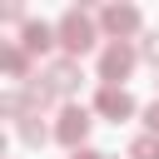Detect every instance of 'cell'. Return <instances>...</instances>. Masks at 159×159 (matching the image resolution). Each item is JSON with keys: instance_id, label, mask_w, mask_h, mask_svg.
Instances as JSON below:
<instances>
[{"instance_id": "cell-7", "label": "cell", "mask_w": 159, "mask_h": 159, "mask_svg": "<svg viewBox=\"0 0 159 159\" xmlns=\"http://www.w3.org/2000/svg\"><path fill=\"white\" fill-rule=\"evenodd\" d=\"M20 35H25V40H20V45H25V50H30V55H40V50H50V40H55V30H50V25H45V20H30V25H25V30H20Z\"/></svg>"}, {"instance_id": "cell-12", "label": "cell", "mask_w": 159, "mask_h": 159, "mask_svg": "<svg viewBox=\"0 0 159 159\" xmlns=\"http://www.w3.org/2000/svg\"><path fill=\"white\" fill-rule=\"evenodd\" d=\"M75 159H99V154L94 149H75Z\"/></svg>"}, {"instance_id": "cell-5", "label": "cell", "mask_w": 159, "mask_h": 159, "mask_svg": "<svg viewBox=\"0 0 159 159\" xmlns=\"http://www.w3.org/2000/svg\"><path fill=\"white\" fill-rule=\"evenodd\" d=\"M129 109H134V99H129L119 84H104V89H99V114H109V119H124Z\"/></svg>"}, {"instance_id": "cell-1", "label": "cell", "mask_w": 159, "mask_h": 159, "mask_svg": "<svg viewBox=\"0 0 159 159\" xmlns=\"http://www.w3.org/2000/svg\"><path fill=\"white\" fill-rule=\"evenodd\" d=\"M55 35H60V45H65V50H70V60H75V55H84V50L94 45V20H89L84 10H70V15L60 20V30H55Z\"/></svg>"}, {"instance_id": "cell-3", "label": "cell", "mask_w": 159, "mask_h": 159, "mask_svg": "<svg viewBox=\"0 0 159 159\" xmlns=\"http://www.w3.org/2000/svg\"><path fill=\"white\" fill-rule=\"evenodd\" d=\"M84 129H89V114L80 109V104H70L65 114H60V144H70V149H80V139H84Z\"/></svg>"}, {"instance_id": "cell-4", "label": "cell", "mask_w": 159, "mask_h": 159, "mask_svg": "<svg viewBox=\"0 0 159 159\" xmlns=\"http://www.w3.org/2000/svg\"><path fill=\"white\" fill-rule=\"evenodd\" d=\"M99 20H104V30H109V35H129V30L139 25V10H134V5H109Z\"/></svg>"}, {"instance_id": "cell-2", "label": "cell", "mask_w": 159, "mask_h": 159, "mask_svg": "<svg viewBox=\"0 0 159 159\" xmlns=\"http://www.w3.org/2000/svg\"><path fill=\"white\" fill-rule=\"evenodd\" d=\"M134 70V50L124 45V40H114L109 50H104V60H99V75H104V84H114V80H124Z\"/></svg>"}, {"instance_id": "cell-6", "label": "cell", "mask_w": 159, "mask_h": 159, "mask_svg": "<svg viewBox=\"0 0 159 159\" xmlns=\"http://www.w3.org/2000/svg\"><path fill=\"white\" fill-rule=\"evenodd\" d=\"M80 80H84V75H80V65H75V60H60V65H50V89H55V94H70Z\"/></svg>"}, {"instance_id": "cell-8", "label": "cell", "mask_w": 159, "mask_h": 159, "mask_svg": "<svg viewBox=\"0 0 159 159\" xmlns=\"http://www.w3.org/2000/svg\"><path fill=\"white\" fill-rule=\"evenodd\" d=\"M25 65H30V50H25V45L5 50V70H10V80H20V75H25Z\"/></svg>"}, {"instance_id": "cell-9", "label": "cell", "mask_w": 159, "mask_h": 159, "mask_svg": "<svg viewBox=\"0 0 159 159\" xmlns=\"http://www.w3.org/2000/svg\"><path fill=\"white\" fill-rule=\"evenodd\" d=\"M20 139H25V144H40V139H45V124H35V114H25V124H20Z\"/></svg>"}, {"instance_id": "cell-10", "label": "cell", "mask_w": 159, "mask_h": 159, "mask_svg": "<svg viewBox=\"0 0 159 159\" xmlns=\"http://www.w3.org/2000/svg\"><path fill=\"white\" fill-rule=\"evenodd\" d=\"M144 55H149V60L159 65V35H149V40H144Z\"/></svg>"}, {"instance_id": "cell-11", "label": "cell", "mask_w": 159, "mask_h": 159, "mask_svg": "<svg viewBox=\"0 0 159 159\" xmlns=\"http://www.w3.org/2000/svg\"><path fill=\"white\" fill-rule=\"evenodd\" d=\"M149 129H154V139H159V104H149Z\"/></svg>"}]
</instances>
